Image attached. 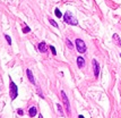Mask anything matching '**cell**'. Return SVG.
I'll list each match as a JSON object with an SVG mask.
<instances>
[{
    "label": "cell",
    "instance_id": "cell-11",
    "mask_svg": "<svg viewBox=\"0 0 121 118\" xmlns=\"http://www.w3.org/2000/svg\"><path fill=\"white\" fill-rule=\"evenodd\" d=\"M66 44H67V47L69 49H74V44L71 43V41L69 40V39H66Z\"/></svg>",
    "mask_w": 121,
    "mask_h": 118
},
{
    "label": "cell",
    "instance_id": "cell-7",
    "mask_svg": "<svg viewBox=\"0 0 121 118\" xmlns=\"http://www.w3.org/2000/svg\"><path fill=\"white\" fill-rule=\"evenodd\" d=\"M47 49H48V47H47V44H45V42H40L39 43V50L41 51V52H47Z\"/></svg>",
    "mask_w": 121,
    "mask_h": 118
},
{
    "label": "cell",
    "instance_id": "cell-12",
    "mask_svg": "<svg viewBox=\"0 0 121 118\" xmlns=\"http://www.w3.org/2000/svg\"><path fill=\"white\" fill-rule=\"evenodd\" d=\"M57 108H58V111H59V115L60 116H63V110H62V106L57 103Z\"/></svg>",
    "mask_w": 121,
    "mask_h": 118
},
{
    "label": "cell",
    "instance_id": "cell-10",
    "mask_svg": "<svg viewBox=\"0 0 121 118\" xmlns=\"http://www.w3.org/2000/svg\"><path fill=\"white\" fill-rule=\"evenodd\" d=\"M36 113H37V110H36V108L35 107L30 108V110H28V113H30V116H31V117H34V116L36 115Z\"/></svg>",
    "mask_w": 121,
    "mask_h": 118
},
{
    "label": "cell",
    "instance_id": "cell-6",
    "mask_svg": "<svg viewBox=\"0 0 121 118\" xmlns=\"http://www.w3.org/2000/svg\"><path fill=\"white\" fill-rule=\"evenodd\" d=\"M26 74H27V77H28V81L31 82L32 84H35V80H34V76L32 74V70L31 69H26Z\"/></svg>",
    "mask_w": 121,
    "mask_h": 118
},
{
    "label": "cell",
    "instance_id": "cell-3",
    "mask_svg": "<svg viewBox=\"0 0 121 118\" xmlns=\"http://www.w3.org/2000/svg\"><path fill=\"white\" fill-rule=\"evenodd\" d=\"M61 99H62V102H63V106L66 108V111L68 115L71 113V110H70V103H69V100H68V97L67 94L65 93V91H61Z\"/></svg>",
    "mask_w": 121,
    "mask_h": 118
},
{
    "label": "cell",
    "instance_id": "cell-15",
    "mask_svg": "<svg viewBox=\"0 0 121 118\" xmlns=\"http://www.w3.org/2000/svg\"><path fill=\"white\" fill-rule=\"evenodd\" d=\"M5 38H6V40H7V42H8V44H9V45H11V39H10V36L6 34V35H5Z\"/></svg>",
    "mask_w": 121,
    "mask_h": 118
},
{
    "label": "cell",
    "instance_id": "cell-9",
    "mask_svg": "<svg viewBox=\"0 0 121 118\" xmlns=\"http://www.w3.org/2000/svg\"><path fill=\"white\" fill-rule=\"evenodd\" d=\"M113 41L116 42L117 45H119V47L121 45V40H120V38H119L118 34H113Z\"/></svg>",
    "mask_w": 121,
    "mask_h": 118
},
{
    "label": "cell",
    "instance_id": "cell-5",
    "mask_svg": "<svg viewBox=\"0 0 121 118\" xmlns=\"http://www.w3.org/2000/svg\"><path fill=\"white\" fill-rule=\"evenodd\" d=\"M92 64H93L94 76H95V77H99V74H100V65H99V63H97V60H96V59H93Z\"/></svg>",
    "mask_w": 121,
    "mask_h": 118
},
{
    "label": "cell",
    "instance_id": "cell-21",
    "mask_svg": "<svg viewBox=\"0 0 121 118\" xmlns=\"http://www.w3.org/2000/svg\"><path fill=\"white\" fill-rule=\"evenodd\" d=\"M120 57H121V54H120Z\"/></svg>",
    "mask_w": 121,
    "mask_h": 118
},
{
    "label": "cell",
    "instance_id": "cell-18",
    "mask_svg": "<svg viewBox=\"0 0 121 118\" xmlns=\"http://www.w3.org/2000/svg\"><path fill=\"white\" fill-rule=\"evenodd\" d=\"M17 113H19V115H21V116H23V115H24V111H23V110H22V109H18V110H17Z\"/></svg>",
    "mask_w": 121,
    "mask_h": 118
},
{
    "label": "cell",
    "instance_id": "cell-20",
    "mask_svg": "<svg viewBox=\"0 0 121 118\" xmlns=\"http://www.w3.org/2000/svg\"><path fill=\"white\" fill-rule=\"evenodd\" d=\"M39 118H43V116L42 115H39Z\"/></svg>",
    "mask_w": 121,
    "mask_h": 118
},
{
    "label": "cell",
    "instance_id": "cell-14",
    "mask_svg": "<svg viewBox=\"0 0 121 118\" xmlns=\"http://www.w3.org/2000/svg\"><path fill=\"white\" fill-rule=\"evenodd\" d=\"M49 22H50V24H51L52 26H54V27H57V28H58V24H57L56 22L53 21V19H51V18H49Z\"/></svg>",
    "mask_w": 121,
    "mask_h": 118
},
{
    "label": "cell",
    "instance_id": "cell-2",
    "mask_svg": "<svg viewBox=\"0 0 121 118\" xmlns=\"http://www.w3.org/2000/svg\"><path fill=\"white\" fill-rule=\"evenodd\" d=\"M9 94H10L11 100H15L17 95H18V89H17V85L13 82V80H10L9 82Z\"/></svg>",
    "mask_w": 121,
    "mask_h": 118
},
{
    "label": "cell",
    "instance_id": "cell-16",
    "mask_svg": "<svg viewBox=\"0 0 121 118\" xmlns=\"http://www.w3.org/2000/svg\"><path fill=\"white\" fill-rule=\"evenodd\" d=\"M23 32H24V33H28V32H31V28H30L28 26L23 27Z\"/></svg>",
    "mask_w": 121,
    "mask_h": 118
},
{
    "label": "cell",
    "instance_id": "cell-13",
    "mask_svg": "<svg viewBox=\"0 0 121 118\" xmlns=\"http://www.w3.org/2000/svg\"><path fill=\"white\" fill-rule=\"evenodd\" d=\"M54 14H56V16L59 17V18L62 17V14H61V11L59 10V8H56V9H54Z\"/></svg>",
    "mask_w": 121,
    "mask_h": 118
},
{
    "label": "cell",
    "instance_id": "cell-4",
    "mask_svg": "<svg viewBox=\"0 0 121 118\" xmlns=\"http://www.w3.org/2000/svg\"><path fill=\"white\" fill-rule=\"evenodd\" d=\"M76 48H77V51H78L79 54H85L86 52V44L83 40H80V39H77L76 41Z\"/></svg>",
    "mask_w": 121,
    "mask_h": 118
},
{
    "label": "cell",
    "instance_id": "cell-8",
    "mask_svg": "<svg viewBox=\"0 0 121 118\" xmlns=\"http://www.w3.org/2000/svg\"><path fill=\"white\" fill-rule=\"evenodd\" d=\"M77 66H78L79 68H83L85 66V59L83 57H78L77 58Z\"/></svg>",
    "mask_w": 121,
    "mask_h": 118
},
{
    "label": "cell",
    "instance_id": "cell-17",
    "mask_svg": "<svg viewBox=\"0 0 121 118\" xmlns=\"http://www.w3.org/2000/svg\"><path fill=\"white\" fill-rule=\"evenodd\" d=\"M50 50H51V51H52V54H54V56H56V54H57V51H56V48H54V47H53V45H50Z\"/></svg>",
    "mask_w": 121,
    "mask_h": 118
},
{
    "label": "cell",
    "instance_id": "cell-1",
    "mask_svg": "<svg viewBox=\"0 0 121 118\" xmlns=\"http://www.w3.org/2000/svg\"><path fill=\"white\" fill-rule=\"evenodd\" d=\"M63 22H65V23H67V24H69V25H74V26L78 25V21L75 18L74 15H73L70 11H66V13H65Z\"/></svg>",
    "mask_w": 121,
    "mask_h": 118
},
{
    "label": "cell",
    "instance_id": "cell-19",
    "mask_svg": "<svg viewBox=\"0 0 121 118\" xmlns=\"http://www.w3.org/2000/svg\"><path fill=\"white\" fill-rule=\"evenodd\" d=\"M78 118H85V117L83 116V115H79V117H78Z\"/></svg>",
    "mask_w": 121,
    "mask_h": 118
}]
</instances>
